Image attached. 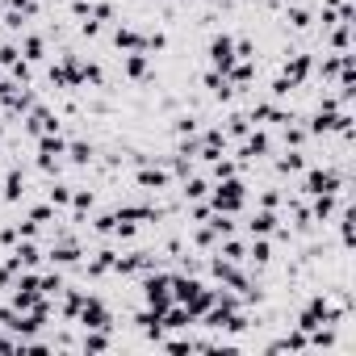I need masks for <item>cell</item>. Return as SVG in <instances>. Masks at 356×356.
Masks as SVG:
<instances>
[{"label": "cell", "instance_id": "6da1fadb", "mask_svg": "<svg viewBox=\"0 0 356 356\" xmlns=\"http://www.w3.org/2000/svg\"><path fill=\"white\" fill-rule=\"evenodd\" d=\"M243 197H248V185H243V176H227V181H218L214 189H210V206L214 210H222V214H239L243 210Z\"/></svg>", "mask_w": 356, "mask_h": 356}, {"label": "cell", "instance_id": "7a4b0ae2", "mask_svg": "<svg viewBox=\"0 0 356 356\" xmlns=\"http://www.w3.org/2000/svg\"><path fill=\"white\" fill-rule=\"evenodd\" d=\"M134 185H138V193H168L176 181H172L168 163L155 159V163H138V168H134Z\"/></svg>", "mask_w": 356, "mask_h": 356}, {"label": "cell", "instance_id": "3957f363", "mask_svg": "<svg viewBox=\"0 0 356 356\" xmlns=\"http://www.w3.org/2000/svg\"><path fill=\"white\" fill-rule=\"evenodd\" d=\"M76 323H80L84 331H113V327H118L113 310H109V306H105V298H97V293H88V302L80 306Z\"/></svg>", "mask_w": 356, "mask_h": 356}, {"label": "cell", "instance_id": "277c9868", "mask_svg": "<svg viewBox=\"0 0 356 356\" xmlns=\"http://www.w3.org/2000/svg\"><path fill=\"white\" fill-rule=\"evenodd\" d=\"M206 59H210V67H214V72H222V76H227V72L235 67V34H227V30H222V34H214V38H210V47H206Z\"/></svg>", "mask_w": 356, "mask_h": 356}, {"label": "cell", "instance_id": "5b68a950", "mask_svg": "<svg viewBox=\"0 0 356 356\" xmlns=\"http://www.w3.org/2000/svg\"><path fill=\"white\" fill-rule=\"evenodd\" d=\"M122 72H126V80L130 84H155V72H151V55H143V51H130V55H122Z\"/></svg>", "mask_w": 356, "mask_h": 356}, {"label": "cell", "instance_id": "8992f818", "mask_svg": "<svg viewBox=\"0 0 356 356\" xmlns=\"http://www.w3.org/2000/svg\"><path fill=\"white\" fill-rule=\"evenodd\" d=\"M285 26H289L293 34H310V30H314V5L289 0V5H285Z\"/></svg>", "mask_w": 356, "mask_h": 356}, {"label": "cell", "instance_id": "52a82bcc", "mask_svg": "<svg viewBox=\"0 0 356 356\" xmlns=\"http://www.w3.org/2000/svg\"><path fill=\"white\" fill-rule=\"evenodd\" d=\"M22 197H26V172H22V163H9L5 189H0V202H5V206H17Z\"/></svg>", "mask_w": 356, "mask_h": 356}, {"label": "cell", "instance_id": "ba28073f", "mask_svg": "<svg viewBox=\"0 0 356 356\" xmlns=\"http://www.w3.org/2000/svg\"><path fill=\"white\" fill-rule=\"evenodd\" d=\"M63 159H67V163H76V168H88V163H97V143L67 134V155H63Z\"/></svg>", "mask_w": 356, "mask_h": 356}, {"label": "cell", "instance_id": "9c48e42d", "mask_svg": "<svg viewBox=\"0 0 356 356\" xmlns=\"http://www.w3.org/2000/svg\"><path fill=\"white\" fill-rule=\"evenodd\" d=\"M17 47H22V59H26V63H34V67H38V63H47V38H42V34L26 30Z\"/></svg>", "mask_w": 356, "mask_h": 356}, {"label": "cell", "instance_id": "30bf717a", "mask_svg": "<svg viewBox=\"0 0 356 356\" xmlns=\"http://www.w3.org/2000/svg\"><path fill=\"white\" fill-rule=\"evenodd\" d=\"M277 227H281V218H277V210H260L256 206V214L248 218V235H277Z\"/></svg>", "mask_w": 356, "mask_h": 356}, {"label": "cell", "instance_id": "8fae6325", "mask_svg": "<svg viewBox=\"0 0 356 356\" xmlns=\"http://www.w3.org/2000/svg\"><path fill=\"white\" fill-rule=\"evenodd\" d=\"M47 202H51L55 210H67V206H72V185L59 181V176H47Z\"/></svg>", "mask_w": 356, "mask_h": 356}, {"label": "cell", "instance_id": "7c38bea8", "mask_svg": "<svg viewBox=\"0 0 356 356\" xmlns=\"http://www.w3.org/2000/svg\"><path fill=\"white\" fill-rule=\"evenodd\" d=\"M63 289H67V285H63ZM84 302H88V289H67V293H63V306H59V310H63V318H76Z\"/></svg>", "mask_w": 356, "mask_h": 356}, {"label": "cell", "instance_id": "4fadbf2b", "mask_svg": "<svg viewBox=\"0 0 356 356\" xmlns=\"http://www.w3.org/2000/svg\"><path fill=\"white\" fill-rule=\"evenodd\" d=\"M76 348H84V352H105V348H113V339H109V331H84V339H76Z\"/></svg>", "mask_w": 356, "mask_h": 356}, {"label": "cell", "instance_id": "5bb4252c", "mask_svg": "<svg viewBox=\"0 0 356 356\" xmlns=\"http://www.w3.org/2000/svg\"><path fill=\"white\" fill-rule=\"evenodd\" d=\"M17 59H22V47H17V42H0V72L13 67Z\"/></svg>", "mask_w": 356, "mask_h": 356}, {"label": "cell", "instance_id": "9a60e30c", "mask_svg": "<svg viewBox=\"0 0 356 356\" xmlns=\"http://www.w3.org/2000/svg\"><path fill=\"white\" fill-rule=\"evenodd\" d=\"M256 206H260V210H277V206H285V193H281V189H264V193L256 197Z\"/></svg>", "mask_w": 356, "mask_h": 356}, {"label": "cell", "instance_id": "2e32d148", "mask_svg": "<svg viewBox=\"0 0 356 356\" xmlns=\"http://www.w3.org/2000/svg\"><path fill=\"white\" fill-rule=\"evenodd\" d=\"M9 5H13V9H17V13H26V17H30V22H34V17H38V0H9Z\"/></svg>", "mask_w": 356, "mask_h": 356}, {"label": "cell", "instance_id": "e0dca14e", "mask_svg": "<svg viewBox=\"0 0 356 356\" xmlns=\"http://www.w3.org/2000/svg\"><path fill=\"white\" fill-rule=\"evenodd\" d=\"M5 134H9V122H5V118H0V147H5Z\"/></svg>", "mask_w": 356, "mask_h": 356}, {"label": "cell", "instance_id": "ac0fdd59", "mask_svg": "<svg viewBox=\"0 0 356 356\" xmlns=\"http://www.w3.org/2000/svg\"><path fill=\"white\" fill-rule=\"evenodd\" d=\"M285 5H289V0H285Z\"/></svg>", "mask_w": 356, "mask_h": 356}]
</instances>
